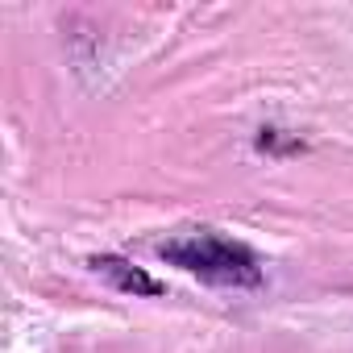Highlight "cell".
<instances>
[{"mask_svg":"<svg viewBox=\"0 0 353 353\" xmlns=\"http://www.w3.org/2000/svg\"><path fill=\"white\" fill-rule=\"evenodd\" d=\"M258 150L262 154H299L303 141L299 137H283V129H262L258 133Z\"/></svg>","mask_w":353,"mask_h":353,"instance_id":"3","label":"cell"},{"mask_svg":"<svg viewBox=\"0 0 353 353\" xmlns=\"http://www.w3.org/2000/svg\"><path fill=\"white\" fill-rule=\"evenodd\" d=\"M154 254L170 266H179L212 287H229V291H254L266 283L258 254L245 241H233L216 229H192V233H174L166 241L154 245Z\"/></svg>","mask_w":353,"mask_h":353,"instance_id":"1","label":"cell"},{"mask_svg":"<svg viewBox=\"0 0 353 353\" xmlns=\"http://www.w3.org/2000/svg\"><path fill=\"white\" fill-rule=\"evenodd\" d=\"M88 266H92L100 279H108L117 291H125V295H162V283H158L154 274H145L141 266H133V262H125V258H117V254H96Z\"/></svg>","mask_w":353,"mask_h":353,"instance_id":"2","label":"cell"}]
</instances>
